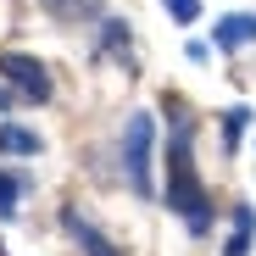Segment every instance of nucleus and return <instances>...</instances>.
Instances as JSON below:
<instances>
[{
    "instance_id": "1",
    "label": "nucleus",
    "mask_w": 256,
    "mask_h": 256,
    "mask_svg": "<svg viewBox=\"0 0 256 256\" xmlns=\"http://www.w3.org/2000/svg\"><path fill=\"white\" fill-rule=\"evenodd\" d=\"M190 140H195V128L178 117V122H173V140H167V206H173L195 234H206V190H200V178H195Z\"/></svg>"
},
{
    "instance_id": "2",
    "label": "nucleus",
    "mask_w": 256,
    "mask_h": 256,
    "mask_svg": "<svg viewBox=\"0 0 256 256\" xmlns=\"http://www.w3.org/2000/svg\"><path fill=\"white\" fill-rule=\"evenodd\" d=\"M150 150H156V122H150V112H134V117H128V128H122V173H128V190H134L140 200L156 195Z\"/></svg>"
},
{
    "instance_id": "3",
    "label": "nucleus",
    "mask_w": 256,
    "mask_h": 256,
    "mask_svg": "<svg viewBox=\"0 0 256 256\" xmlns=\"http://www.w3.org/2000/svg\"><path fill=\"white\" fill-rule=\"evenodd\" d=\"M0 78L12 84L22 100H50V72L39 67L34 56H17V50H0Z\"/></svg>"
},
{
    "instance_id": "4",
    "label": "nucleus",
    "mask_w": 256,
    "mask_h": 256,
    "mask_svg": "<svg viewBox=\"0 0 256 256\" xmlns=\"http://www.w3.org/2000/svg\"><path fill=\"white\" fill-rule=\"evenodd\" d=\"M212 45H218V50H245V45H256V17H250V12H228V17H218Z\"/></svg>"
},
{
    "instance_id": "5",
    "label": "nucleus",
    "mask_w": 256,
    "mask_h": 256,
    "mask_svg": "<svg viewBox=\"0 0 256 256\" xmlns=\"http://www.w3.org/2000/svg\"><path fill=\"white\" fill-rule=\"evenodd\" d=\"M45 150V140L34 134V128L22 122H0V156H39Z\"/></svg>"
},
{
    "instance_id": "6",
    "label": "nucleus",
    "mask_w": 256,
    "mask_h": 256,
    "mask_svg": "<svg viewBox=\"0 0 256 256\" xmlns=\"http://www.w3.org/2000/svg\"><path fill=\"white\" fill-rule=\"evenodd\" d=\"M250 240H256V206H234V228H228L223 256H250Z\"/></svg>"
},
{
    "instance_id": "7",
    "label": "nucleus",
    "mask_w": 256,
    "mask_h": 256,
    "mask_svg": "<svg viewBox=\"0 0 256 256\" xmlns=\"http://www.w3.org/2000/svg\"><path fill=\"white\" fill-rule=\"evenodd\" d=\"M67 228L78 234V245H84V256H117V245H112V240H100V234H95L90 223L78 218V212H67Z\"/></svg>"
},
{
    "instance_id": "8",
    "label": "nucleus",
    "mask_w": 256,
    "mask_h": 256,
    "mask_svg": "<svg viewBox=\"0 0 256 256\" xmlns=\"http://www.w3.org/2000/svg\"><path fill=\"white\" fill-rule=\"evenodd\" d=\"M28 195V178L22 173H0V223L17 218V200Z\"/></svg>"
},
{
    "instance_id": "9",
    "label": "nucleus",
    "mask_w": 256,
    "mask_h": 256,
    "mask_svg": "<svg viewBox=\"0 0 256 256\" xmlns=\"http://www.w3.org/2000/svg\"><path fill=\"white\" fill-rule=\"evenodd\" d=\"M245 122H250V112H245V106H228V112H223V150H228V156L240 150V134H245Z\"/></svg>"
},
{
    "instance_id": "10",
    "label": "nucleus",
    "mask_w": 256,
    "mask_h": 256,
    "mask_svg": "<svg viewBox=\"0 0 256 256\" xmlns=\"http://www.w3.org/2000/svg\"><path fill=\"white\" fill-rule=\"evenodd\" d=\"M45 6H50L56 17H78V12H95L100 0H45Z\"/></svg>"
},
{
    "instance_id": "11",
    "label": "nucleus",
    "mask_w": 256,
    "mask_h": 256,
    "mask_svg": "<svg viewBox=\"0 0 256 256\" xmlns=\"http://www.w3.org/2000/svg\"><path fill=\"white\" fill-rule=\"evenodd\" d=\"M167 12H173V22H195L200 17V0H162Z\"/></svg>"
}]
</instances>
